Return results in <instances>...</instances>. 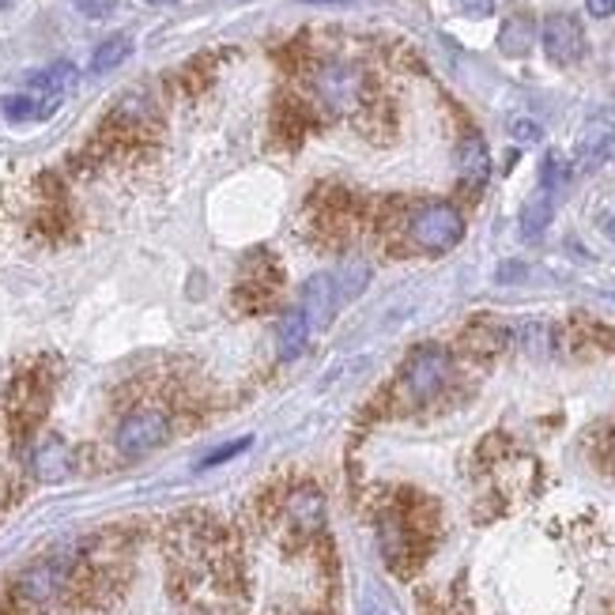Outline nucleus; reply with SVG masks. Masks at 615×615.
Masks as SVG:
<instances>
[{
  "label": "nucleus",
  "instance_id": "f257e3e1",
  "mask_svg": "<svg viewBox=\"0 0 615 615\" xmlns=\"http://www.w3.org/2000/svg\"><path fill=\"white\" fill-rule=\"evenodd\" d=\"M72 578H76V559L69 555H53V559H38L27 567L12 586V608L15 612H43L49 604L64 601L72 593Z\"/></svg>",
  "mask_w": 615,
  "mask_h": 615
},
{
  "label": "nucleus",
  "instance_id": "f03ea898",
  "mask_svg": "<svg viewBox=\"0 0 615 615\" xmlns=\"http://www.w3.org/2000/svg\"><path fill=\"white\" fill-rule=\"evenodd\" d=\"M449 374H454V355L446 348H415L412 355L405 359L397 374V397L405 408H423L438 397L442 389L449 385Z\"/></svg>",
  "mask_w": 615,
  "mask_h": 615
},
{
  "label": "nucleus",
  "instance_id": "7ed1b4c3",
  "mask_svg": "<svg viewBox=\"0 0 615 615\" xmlns=\"http://www.w3.org/2000/svg\"><path fill=\"white\" fill-rule=\"evenodd\" d=\"M314 98L333 113H363L371 106V80L351 61H325L310 76Z\"/></svg>",
  "mask_w": 615,
  "mask_h": 615
},
{
  "label": "nucleus",
  "instance_id": "20e7f679",
  "mask_svg": "<svg viewBox=\"0 0 615 615\" xmlns=\"http://www.w3.org/2000/svg\"><path fill=\"white\" fill-rule=\"evenodd\" d=\"M405 238L420 253H449L465 238V216L446 201H426L405 216Z\"/></svg>",
  "mask_w": 615,
  "mask_h": 615
},
{
  "label": "nucleus",
  "instance_id": "39448f33",
  "mask_svg": "<svg viewBox=\"0 0 615 615\" xmlns=\"http://www.w3.org/2000/svg\"><path fill=\"white\" fill-rule=\"evenodd\" d=\"M170 431H174V420H170L167 408L141 405L121 415L118 426H113V449H118L125 461H141V457L167 446Z\"/></svg>",
  "mask_w": 615,
  "mask_h": 615
},
{
  "label": "nucleus",
  "instance_id": "423d86ee",
  "mask_svg": "<svg viewBox=\"0 0 615 615\" xmlns=\"http://www.w3.org/2000/svg\"><path fill=\"white\" fill-rule=\"evenodd\" d=\"M49 389H53V385L38 371H27L12 382V389H8V426H12L15 438H31V431L43 423Z\"/></svg>",
  "mask_w": 615,
  "mask_h": 615
},
{
  "label": "nucleus",
  "instance_id": "0eeeda50",
  "mask_svg": "<svg viewBox=\"0 0 615 615\" xmlns=\"http://www.w3.org/2000/svg\"><path fill=\"white\" fill-rule=\"evenodd\" d=\"M284 521L299 540H314L317 532H325V521H329L325 491L314 483H294L284 495Z\"/></svg>",
  "mask_w": 615,
  "mask_h": 615
},
{
  "label": "nucleus",
  "instance_id": "6e6552de",
  "mask_svg": "<svg viewBox=\"0 0 615 615\" xmlns=\"http://www.w3.org/2000/svg\"><path fill=\"white\" fill-rule=\"evenodd\" d=\"M540 46H544L547 61L555 64H578L586 53V31L570 12H555L540 27Z\"/></svg>",
  "mask_w": 615,
  "mask_h": 615
},
{
  "label": "nucleus",
  "instance_id": "1a4fd4ad",
  "mask_svg": "<svg viewBox=\"0 0 615 615\" xmlns=\"http://www.w3.org/2000/svg\"><path fill=\"white\" fill-rule=\"evenodd\" d=\"M72 469H76V454H72L69 442L57 438V434H46V438H38L35 446H31V472L43 483L69 480Z\"/></svg>",
  "mask_w": 615,
  "mask_h": 615
},
{
  "label": "nucleus",
  "instance_id": "9d476101",
  "mask_svg": "<svg viewBox=\"0 0 615 615\" xmlns=\"http://www.w3.org/2000/svg\"><path fill=\"white\" fill-rule=\"evenodd\" d=\"M336 306H340L336 280L329 273H322V276H310V280H306V287H302V294H299V306H294V310L306 317L310 329H325V325L333 322Z\"/></svg>",
  "mask_w": 615,
  "mask_h": 615
},
{
  "label": "nucleus",
  "instance_id": "9b49d317",
  "mask_svg": "<svg viewBox=\"0 0 615 615\" xmlns=\"http://www.w3.org/2000/svg\"><path fill=\"white\" fill-rule=\"evenodd\" d=\"M378 544L389 567H405L412 555V521L400 510H385L378 518Z\"/></svg>",
  "mask_w": 615,
  "mask_h": 615
},
{
  "label": "nucleus",
  "instance_id": "f8f14e48",
  "mask_svg": "<svg viewBox=\"0 0 615 615\" xmlns=\"http://www.w3.org/2000/svg\"><path fill=\"white\" fill-rule=\"evenodd\" d=\"M457 174H461V185L469 193H480L491 178V152L483 144V136L469 133L461 144H457Z\"/></svg>",
  "mask_w": 615,
  "mask_h": 615
},
{
  "label": "nucleus",
  "instance_id": "ddd939ff",
  "mask_svg": "<svg viewBox=\"0 0 615 615\" xmlns=\"http://www.w3.org/2000/svg\"><path fill=\"white\" fill-rule=\"evenodd\" d=\"M612 155H615V129L608 121H589L578 136V167L596 170V167H604Z\"/></svg>",
  "mask_w": 615,
  "mask_h": 615
},
{
  "label": "nucleus",
  "instance_id": "4468645a",
  "mask_svg": "<svg viewBox=\"0 0 615 615\" xmlns=\"http://www.w3.org/2000/svg\"><path fill=\"white\" fill-rule=\"evenodd\" d=\"M536 43V23L529 20L524 12H514L510 20L503 23V31H498V49H503L506 57H524Z\"/></svg>",
  "mask_w": 615,
  "mask_h": 615
},
{
  "label": "nucleus",
  "instance_id": "2eb2a0df",
  "mask_svg": "<svg viewBox=\"0 0 615 615\" xmlns=\"http://www.w3.org/2000/svg\"><path fill=\"white\" fill-rule=\"evenodd\" d=\"M310 336H314V329H310L306 317H302L299 310H291L287 317H280V325H276V351H280V359L302 355V348L310 343Z\"/></svg>",
  "mask_w": 615,
  "mask_h": 615
},
{
  "label": "nucleus",
  "instance_id": "dca6fc26",
  "mask_svg": "<svg viewBox=\"0 0 615 615\" xmlns=\"http://www.w3.org/2000/svg\"><path fill=\"white\" fill-rule=\"evenodd\" d=\"M552 193H536L524 201L521 208V234L524 238H540L547 231V224H552Z\"/></svg>",
  "mask_w": 615,
  "mask_h": 615
},
{
  "label": "nucleus",
  "instance_id": "f3484780",
  "mask_svg": "<svg viewBox=\"0 0 615 615\" xmlns=\"http://www.w3.org/2000/svg\"><path fill=\"white\" fill-rule=\"evenodd\" d=\"M129 53H133V38H129V35H110L102 46L95 49L92 72H95V76H102V72H113L121 61H129Z\"/></svg>",
  "mask_w": 615,
  "mask_h": 615
},
{
  "label": "nucleus",
  "instance_id": "a211bd4d",
  "mask_svg": "<svg viewBox=\"0 0 615 615\" xmlns=\"http://www.w3.org/2000/svg\"><path fill=\"white\" fill-rule=\"evenodd\" d=\"M567 178H570V162L563 159L559 152H547L544 162H540V185H544V193L563 190V185H567Z\"/></svg>",
  "mask_w": 615,
  "mask_h": 615
},
{
  "label": "nucleus",
  "instance_id": "6ab92c4d",
  "mask_svg": "<svg viewBox=\"0 0 615 615\" xmlns=\"http://www.w3.org/2000/svg\"><path fill=\"white\" fill-rule=\"evenodd\" d=\"M333 280H336V291H340V302L355 299V294L366 287V280H371V268L359 265V261H351V265H343V273L333 276Z\"/></svg>",
  "mask_w": 615,
  "mask_h": 615
},
{
  "label": "nucleus",
  "instance_id": "aec40b11",
  "mask_svg": "<svg viewBox=\"0 0 615 615\" xmlns=\"http://www.w3.org/2000/svg\"><path fill=\"white\" fill-rule=\"evenodd\" d=\"M510 136H514L518 144H540L544 129H540V121H532V118H514V121H510Z\"/></svg>",
  "mask_w": 615,
  "mask_h": 615
},
{
  "label": "nucleus",
  "instance_id": "412c9836",
  "mask_svg": "<svg viewBox=\"0 0 615 615\" xmlns=\"http://www.w3.org/2000/svg\"><path fill=\"white\" fill-rule=\"evenodd\" d=\"M250 442H253V438H238V442H231V446H219L212 457H204L201 469H212V465H224V461H231V457L245 454V449H250Z\"/></svg>",
  "mask_w": 615,
  "mask_h": 615
},
{
  "label": "nucleus",
  "instance_id": "4be33fe9",
  "mask_svg": "<svg viewBox=\"0 0 615 615\" xmlns=\"http://www.w3.org/2000/svg\"><path fill=\"white\" fill-rule=\"evenodd\" d=\"M76 4L80 15H87V20H106V15L118 8V0H72Z\"/></svg>",
  "mask_w": 615,
  "mask_h": 615
},
{
  "label": "nucleus",
  "instance_id": "5701e85b",
  "mask_svg": "<svg viewBox=\"0 0 615 615\" xmlns=\"http://www.w3.org/2000/svg\"><path fill=\"white\" fill-rule=\"evenodd\" d=\"M457 12L469 15V20H487L491 12H495V0H454Z\"/></svg>",
  "mask_w": 615,
  "mask_h": 615
},
{
  "label": "nucleus",
  "instance_id": "b1692460",
  "mask_svg": "<svg viewBox=\"0 0 615 615\" xmlns=\"http://www.w3.org/2000/svg\"><path fill=\"white\" fill-rule=\"evenodd\" d=\"M586 8L593 20H608V15H615V0H586Z\"/></svg>",
  "mask_w": 615,
  "mask_h": 615
},
{
  "label": "nucleus",
  "instance_id": "393cba45",
  "mask_svg": "<svg viewBox=\"0 0 615 615\" xmlns=\"http://www.w3.org/2000/svg\"><path fill=\"white\" fill-rule=\"evenodd\" d=\"M604 231H608V238H612V242H615V216L608 219V224H604Z\"/></svg>",
  "mask_w": 615,
  "mask_h": 615
},
{
  "label": "nucleus",
  "instance_id": "a878e982",
  "mask_svg": "<svg viewBox=\"0 0 615 615\" xmlns=\"http://www.w3.org/2000/svg\"><path fill=\"white\" fill-rule=\"evenodd\" d=\"M147 4H178V0H147Z\"/></svg>",
  "mask_w": 615,
  "mask_h": 615
}]
</instances>
